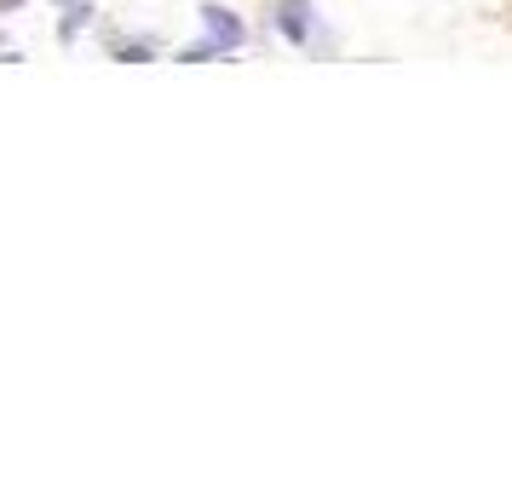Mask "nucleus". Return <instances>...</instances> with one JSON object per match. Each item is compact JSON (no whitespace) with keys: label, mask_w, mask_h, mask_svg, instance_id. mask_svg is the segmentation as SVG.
<instances>
[{"label":"nucleus","mask_w":512,"mask_h":495,"mask_svg":"<svg viewBox=\"0 0 512 495\" xmlns=\"http://www.w3.org/2000/svg\"><path fill=\"white\" fill-rule=\"evenodd\" d=\"M202 24H208V41L219 52H236V47H242V35H248V29H242V18H236V12H225V6H202Z\"/></svg>","instance_id":"nucleus-1"},{"label":"nucleus","mask_w":512,"mask_h":495,"mask_svg":"<svg viewBox=\"0 0 512 495\" xmlns=\"http://www.w3.org/2000/svg\"><path fill=\"white\" fill-rule=\"evenodd\" d=\"M305 12H311L305 0H282V6H277V24H282L288 41H305V35H311V18H305Z\"/></svg>","instance_id":"nucleus-2"},{"label":"nucleus","mask_w":512,"mask_h":495,"mask_svg":"<svg viewBox=\"0 0 512 495\" xmlns=\"http://www.w3.org/2000/svg\"><path fill=\"white\" fill-rule=\"evenodd\" d=\"M87 18H93V6H87V0H70V18L58 24V35H64V41H75V35L87 29Z\"/></svg>","instance_id":"nucleus-3"},{"label":"nucleus","mask_w":512,"mask_h":495,"mask_svg":"<svg viewBox=\"0 0 512 495\" xmlns=\"http://www.w3.org/2000/svg\"><path fill=\"white\" fill-rule=\"evenodd\" d=\"M116 58H121V64H150V47H121Z\"/></svg>","instance_id":"nucleus-4"},{"label":"nucleus","mask_w":512,"mask_h":495,"mask_svg":"<svg viewBox=\"0 0 512 495\" xmlns=\"http://www.w3.org/2000/svg\"><path fill=\"white\" fill-rule=\"evenodd\" d=\"M18 6H24V0H0V12H18Z\"/></svg>","instance_id":"nucleus-5"},{"label":"nucleus","mask_w":512,"mask_h":495,"mask_svg":"<svg viewBox=\"0 0 512 495\" xmlns=\"http://www.w3.org/2000/svg\"><path fill=\"white\" fill-rule=\"evenodd\" d=\"M58 6H70V0H58Z\"/></svg>","instance_id":"nucleus-6"},{"label":"nucleus","mask_w":512,"mask_h":495,"mask_svg":"<svg viewBox=\"0 0 512 495\" xmlns=\"http://www.w3.org/2000/svg\"><path fill=\"white\" fill-rule=\"evenodd\" d=\"M0 52H6V47H0Z\"/></svg>","instance_id":"nucleus-7"}]
</instances>
